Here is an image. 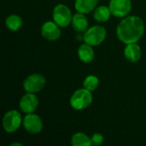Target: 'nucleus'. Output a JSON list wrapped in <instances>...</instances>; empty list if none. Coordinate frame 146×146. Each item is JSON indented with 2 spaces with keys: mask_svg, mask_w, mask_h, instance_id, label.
<instances>
[{
  "mask_svg": "<svg viewBox=\"0 0 146 146\" xmlns=\"http://www.w3.org/2000/svg\"><path fill=\"white\" fill-rule=\"evenodd\" d=\"M71 144L74 146H91L92 145V139L84 133H77L73 135Z\"/></svg>",
  "mask_w": 146,
  "mask_h": 146,
  "instance_id": "obj_15",
  "label": "nucleus"
},
{
  "mask_svg": "<svg viewBox=\"0 0 146 146\" xmlns=\"http://www.w3.org/2000/svg\"><path fill=\"white\" fill-rule=\"evenodd\" d=\"M5 25L10 31L16 32L22 26V19L17 15H10L5 20Z\"/></svg>",
  "mask_w": 146,
  "mask_h": 146,
  "instance_id": "obj_17",
  "label": "nucleus"
},
{
  "mask_svg": "<svg viewBox=\"0 0 146 146\" xmlns=\"http://www.w3.org/2000/svg\"><path fill=\"white\" fill-rule=\"evenodd\" d=\"M111 12L110 7L106 6H99L94 11V19L98 22H105L107 21L111 15Z\"/></svg>",
  "mask_w": 146,
  "mask_h": 146,
  "instance_id": "obj_16",
  "label": "nucleus"
},
{
  "mask_svg": "<svg viewBox=\"0 0 146 146\" xmlns=\"http://www.w3.org/2000/svg\"><path fill=\"white\" fill-rule=\"evenodd\" d=\"M91 139L92 145L99 146L104 143V136L101 133H94Z\"/></svg>",
  "mask_w": 146,
  "mask_h": 146,
  "instance_id": "obj_19",
  "label": "nucleus"
},
{
  "mask_svg": "<svg viewBox=\"0 0 146 146\" xmlns=\"http://www.w3.org/2000/svg\"><path fill=\"white\" fill-rule=\"evenodd\" d=\"M21 121V115L17 110H9L3 118V127L6 133H12L19 129Z\"/></svg>",
  "mask_w": 146,
  "mask_h": 146,
  "instance_id": "obj_5",
  "label": "nucleus"
},
{
  "mask_svg": "<svg viewBox=\"0 0 146 146\" xmlns=\"http://www.w3.org/2000/svg\"><path fill=\"white\" fill-rule=\"evenodd\" d=\"M52 16L54 21L61 27H66L72 23L73 15L70 9L65 4H57L53 9Z\"/></svg>",
  "mask_w": 146,
  "mask_h": 146,
  "instance_id": "obj_4",
  "label": "nucleus"
},
{
  "mask_svg": "<svg viewBox=\"0 0 146 146\" xmlns=\"http://www.w3.org/2000/svg\"><path fill=\"white\" fill-rule=\"evenodd\" d=\"M99 0H75V9L82 14H88L92 11Z\"/></svg>",
  "mask_w": 146,
  "mask_h": 146,
  "instance_id": "obj_13",
  "label": "nucleus"
},
{
  "mask_svg": "<svg viewBox=\"0 0 146 146\" xmlns=\"http://www.w3.org/2000/svg\"><path fill=\"white\" fill-rule=\"evenodd\" d=\"M60 26L57 25L55 21H46L43 24L41 27V34L42 36L50 41H55L58 39L61 36V29Z\"/></svg>",
  "mask_w": 146,
  "mask_h": 146,
  "instance_id": "obj_9",
  "label": "nucleus"
},
{
  "mask_svg": "<svg viewBox=\"0 0 146 146\" xmlns=\"http://www.w3.org/2000/svg\"><path fill=\"white\" fill-rule=\"evenodd\" d=\"M38 105V100L34 93L27 92L20 101V108L22 112L26 114L33 113Z\"/></svg>",
  "mask_w": 146,
  "mask_h": 146,
  "instance_id": "obj_10",
  "label": "nucleus"
},
{
  "mask_svg": "<svg viewBox=\"0 0 146 146\" xmlns=\"http://www.w3.org/2000/svg\"><path fill=\"white\" fill-rule=\"evenodd\" d=\"M72 26L73 28L77 32H86L88 27V20L85 16V14L78 12L77 14L74 15L72 19Z\"/></svg>",
  "mask_w": 146,
  "mask_h": 146,
  "instance_id": "obj_12",
  "label": "nucleus"
},
{
  "mask_svg": "<svg viewBox=\"0 0 146 146\" xmlns=\"http://www.w3.org/2000/svg\"><path fill=\"white\" fill-rule=\"evenodd\" d=\"M145 33V23L136 15L125 17L117 26L116 34L120 41L127 44L137 43Z\"/></svg>",
  "mask_w": 146,
  "mask_h": 146,
  "instance_id": "obj_1",
  "label": "nucleus"
},
{
  "mask_svg": "<svg viewBox=\"0 0 146 146\" xmlns=\"http://www.w3.org/2000/svg\"><path fill=\"white\" fill-rule=\"evenodd\" d=\"M92 103V92L81 88L75 91L70 98V105L73 109L76 110H82L88 108Z\"/></svg>",
  "mask_w": 146,
  "mask_h": 146,
  "instance_id": "obj_2",
  "label": "nucleus"
},
{
  "mask_svg": "<svg viewBox=\"0 0 146 146\" xmlns=\"http://www.w3.org/2000/svg\"><path fill=\"white\" fill-rule=\"evenodd\" d=\"M106 38V29L100 25L93 26L85 32L83 39L86 44L91 46H98Z\"/></svg>",
  "mask_w": 146,
  "mask_h": 146,
  "instance_id": "obj_3",
  "label": "nucleus"
},
{
  "mask_svg": "<svg viewBox=\"0 0 146 146\" xmlns=\"http://www.w3.org/2000/svg\"><path fill=\"white\" fill-rule=\"evenodd\" d=\"M99 84V80L97 76L95 75H88L86 77V79L83 81V86L84 88L93 92L97 89Z\"/></svg>",
  "mask_w": 146,
  "mask_h": 146,
  "instance_id": "obj_18",
  "label": "nucleus"
},
{
  "mask_svg": "<svg viewBox=\"0 0 146 146\" xmlns=\"http://www.w3.org/2000/svg\"><path fill=\"white\" fill-rule=\"evenodd\" d=\"M78 56L80 60L85 63H89L92 62L94 58V50L92 49V46L87 44H81L78 49Z\"/></svg>",
  "mask_w": 146,
  "mask_h": 146,
  "instance_id": "obj_14",
  "label": "nucleus"
},
{
  "mask_svg": "<svg viewBox=\"0 0 146 146\" xmlns=\"http://www.w3.org/2000/svg\"><path fill=\"white\" fill-rule=\"evenodd\" d=\"M14 145L21 146L22 145V144H21V143H13V144H11V145H10V146H14Z\"/></svg>",
  "mask_w": 146,
  "mask_h": 146,
  "instance_id": "obj_20",
  "label": "nucleus"
},
{
  "mask_svg": "<svg viewBox=\"0 0 146 146\" xmlns=\"http://www.w3.org/2000/svg\"><path fill=\"white\" fill-rule=\"evenodd\" d=\"M46 80L44 76L39 74H33L27 77L23 82V88L27 92L36 93L40 92L45 86Z\"/></svg>",
  "mask_w": 146,
  "mask_h": 146,
  "instance_id": "obj_6",
  "label": "nucleus"
},
{
  "mask_svg": "<svg viewBox=\"0 0 146 146\" xmlns=\"http://www.w3.org/2000/svg\"><path fill=\"white\" fill-rule=\"evenodd\" d=\"M124 56L130 62H136L141 57V48L136 43L127 44L124 50Z\"/></svg>",
  "mask_w": 146,
  "mask_h": 146,
  "instance_id": "obj_11",
  "label": "nucleus"
},
{
  "mask_svg": "<svg viewBox=\"0 0 146 146\" xmlns=\"http://www.w3.org/2000/svg\"><path fill=\"white\" fill-rule=\"evenodd\" d=\"M23 127L27 133L31 134H38L43 129V122L38 115L29 113L23 120Z\"/></svg>",
  "mask_w": 146,
  "mask_h": 146,
  "instance_id": "obj_8",
  "label": "nucleus"
},
{
  "mask_svg": "<svg viewBox=\"0 0 146 146\" xmlns=\"http://www.w3.org/2000/svg\"><path fill=\"white\" fill-rule=\"evenodd\" d=\"M110 9L114 16L125 17L132 9V2L131 0H110Z\"/></svg>",
  "mask_w": 146,
  "mask_h": 146,
  "instance_id": "obj_7",
  "label": "nucleus"
}]
</instances>
